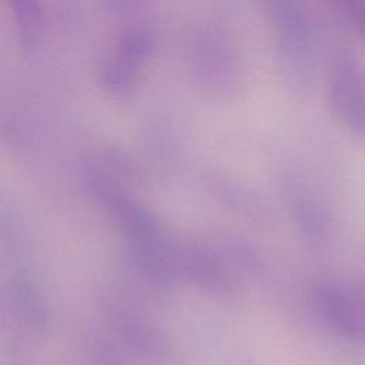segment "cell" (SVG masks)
<instances>
[{
	"instance_id": "5b68a950",
	"label": "cell",
	"mask_w": 365,
	"mask_h": 365,
	"mask_svg": "<svg viewBox=\"0 0 365 365\" xmlns=\"http://www.w3.org/2000/svg\"><path fill=\"white\" fill-rule=\"evenodd\" d=\"M103 80L110 90L123 93L128 88L133 80V67H130L121 58L107 61L103 67Z\"/></svg>"
},
{
	"instance_id": "3957f363",
	"label": "cell",
	"mask_w": 365,
	"mask_h": 365,
	"mask_svg": "<svg viewBox=\"0 0 365 365\" xmlns=\"http://www.w3.org/2000/svg\"><path fill=\"white\" fill-rule=\"evenodd\" d=\"M10 7L21 43L26 47L34 46L38 41L43 29L40 4L31 0H14L10 3Z\"/></svg>"
},
{
	"instance_id": "277c9868",
	"label": "cell",
	"mask_w": 365,
	"mask_h": 365,
	"mask_svg": "<svg viewBox=\"0 0 365 365\" xmlns=\"http://www.w3.org/2000/svg\"><path fill=\"white\" fill-rule=\"evenodd\" d=\"M151 36L145 29H127L120 40V58L130 67H134L145 58L151 48Z\"/></svg>"
},
{
	"instance_id": "6da1fadb",
	"label": "cell",
	"mask_w": 365,
	"mask_h": 365,
	"mask_svg": "<svg viewBox=\"0 0 365 365\" xmlns=\"http://www.w3.org/2000/svg\"><path fill=\"white\" fill-rule=\"evenodd\" d=\"M332 101L344 121L362 128V81L354 57L345 54L339 58L332 74Z\"/></svg>"
},
{
	"instance_id": "7a4b0ae2",
	"label": "cell",
	"mask_w": 365,
	"mask_h": 365,
	"mask_svg": "<svg viewBox=\"0 0 365 365\" xmlns=\"http://www.w3.org/2000/svg\"><path fill=\"white\" fill-rule=\"evenodd\" d=\"M318 299L327 315L339 327L355 329L359 327V314L352 294L334 282H327L318 288Z\"/></svg>"
}]
</instances>
